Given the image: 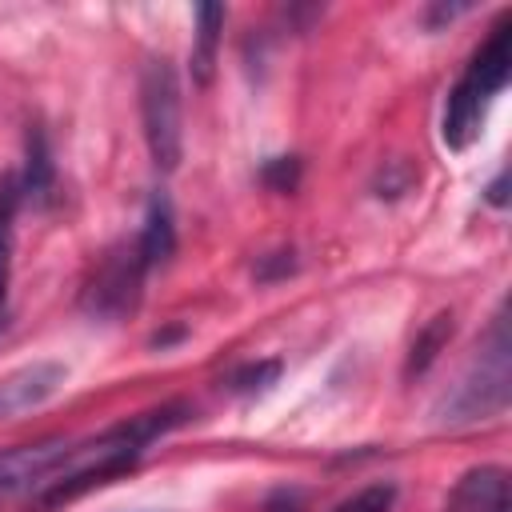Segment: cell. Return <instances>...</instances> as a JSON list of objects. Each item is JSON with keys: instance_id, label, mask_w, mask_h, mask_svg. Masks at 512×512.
I'll return each instance as SVG.
<instances>
[{"instance_id": "obj_1", "label": "cell", "mask_w": 512, "mask_h": 512, "mask_svg": "<svg viewBox=\"0 0 512 512\" xmlns=\"http://www.w3.org/2000/svg\"><path fill=\"white\" fill-rule=\"evenodd\" d=\"M512 392V340H508V320L504 312L492 316L488 332L480 336L468 368L452 384V392L440 400L436 416L440 424H472L504 412Z\"/></svg>"}, {"instance_id": "obj_2", "label": "cell", "mask_w": 512, "mask_h": 512, "mask_svg": "<svg viewBox=\"0 0 512 512\" xmlns=\"http://www.w3.org/2000/svg\"><path fill=\"white\" fill-rule=\"evenodd\" d=\"M508 64H512V24L500 20L492 28V36L476 48L472 64L464 68V76L456 80V88L448 92V104H444V124H440V136L452 152L468 148L484 124V112L492 104V96L508 84Z\"/></svg>"}, {"instance_id": "obj_3", "label": "cell", "mask_w": 512, "mask_h": 512, "mask_svg": "<svg viewBox=\"0 0 512 512\" xmlns=\"http://www.w3.org/2000/svg\"><path fill=\"white\" fill-rule=\"evenodd\" d=\"M140 124L148 140V156L160 172H172L184 152V116H180V84L164 56H152L140 68Z\"/></svg>"}, {"instance_id": "obj_4", "label": "cell", "mask_w": 512, "mask_h": 512, "mask_svg": "<svg viewBox=\"0 0 512 512\" xmlns=\"http://www.w3.org/2000/svg\"><path fill=\"white\" fill-rule=\"evenodd\" d=\"M144 276H148V272H144V264H140V256H136V244L112 252V256L100 264L96 280L88 284V292H84V308H88L92 316H108V320L132 312L136 300H140V284H144Z\"/></svg>"}, {"instance_id": "obj_5", "label": "cell", "mask_w": 512, "mask_h": 512, "mask_svg": "<svg viewBox=\"0 0 512 512\" xmlns=\"http://www.w3.org/2000/svg\"><path fill=\"white\" fill-rule=\"evenodd\" d=\"M64 380H68V368L56 360H36V364H24V368L0 376V420L40 408L44 400H52L60 392Z\"/></svg>"}, {"instance_id": "obj_6", "label": "cell", "mask_w": 512, "mask_h": 512, "mask_svg": "<svg viewBox=\"0 0 512 512\" xmlns=\"http://www.w3.org/2000/svg\"><path fill=\"white\" fill-rule=\"evenodd\" d=\"M444 512H508V476L496 464L464 472L444 504Z\"/></svg>"}, {"instance_id": "obj_7", "label": "cell", "mask_w": 512, "mask_h": 512, "mask_svg": "<svg viewBox=\"0 0 512 512\" xmlns=\"http://www.w3.org/2000/svg\"><path fill=\"white\" fill-rule=\"evenodd\" d=\"M136 244V256L144 264V272L168 264V256L176 252V224H172V204L164 192H152L148 200V212H144V224H140V236L132 240Z\"/></svg>"}, {"instance_id": "obj_8", "label": "cell", "mask_w": 512, "mask_h": 512, "mask_svg": "<svg viewBox=\"0 0 512 512\" xmlns=\"http://www.w3.org/2000/svg\"><path fill=\"white\" fill-rule=\"evenodd\" d=\"M20 180V200L32 204H48L52 184H56V168H52V152H48V136L40 128L28 132V160H24V176Z\"/></svg>"}, {"instance_id": "obj_9", "label": "cell", "mask_w": 512, "mask_h": 512, "mask_svg": "<svg viewBox=\"0 0 512 512\" xmlns=\"http://www.w3.org/2000/svg\"><path fill=\"white\" fill-rule=\"evenodd\" d=\"M220 28H224V8L220 4H200L196 8V44H192V76H196V84L212 80Z\"/></svg>"}, {"instance_id": "obj_10", "label": "cell", "mask_w": 512, "mask_h": 512, "mask_svg": "<svg viewBox=\"0 0 512 512\" xmlns=\"http://www.w3.org/2000/svg\"><path fill=\"white\" fill-rule=\"evenodd\" d=\"M16 208H20V180L16 176H4L0 180V308H4V296H8V280H12Z\"/></svg>"}, {"instance_id": "obj_11", "label": "cell", "mask_w": 512, "mask_h": 512, "mask_svg": "<svg viewBox=\"0 0 512 512\" xmlns=\"http://www.w3.org/2000/svg\"><path fill=\"white\" fill-rule=\"evenodd\" d=\"M448 336H452V312H440V316H432L428 320V328L416 336V344H412V356H408V376H420L436 356H440V348L448 344Z\"/></svg>"}, {"instance_id": "obj_12", "label": "cell", "mask_w": 512, "mask_h": 512, "mask_svg": "<svg viewBox=\"0 0 512 512\" xmlns=\"http://www.w3.org/2000/svg\"><path fill=\"white\" fill-rule=\"evenodd\" d=\"M392 500H396V488L392 484H368L356 496H348L336 512H392Z\"/></svg>"}, {"instance_id": "obj_13", "label": "cell", "mask_w": 512, "mask_h": 512, "mask_svg": "<svg viewBox=\"0 0 512 512\" xmlns=\"http://www.w3.org/2000/svg\"><path fill=\"white\" fill-rule=\"evenodd\" d=\"M276 372H280V364H276V360L248 364V368H240V372L228 380V388H232V392H260V388H268V384L276 380Z\"/></svg>"}, {"instance_id": "obj_14", "label": "cell", "mask_w": 512, "mask_h": 512, "mask_svg": "<svg viewBox=\"0 0 512 512\" xmlns=\"http://www.w3.org/2000/svg\"><path fill=\"white\" fill-rule=\"evenodd\" d=\"M264 512H304V496L296 488H276L264 500Z\"/></svg>"}, {"instance_id": "obj_15", "label": "cell", "mask_w": 512, "mask_h": 512, "mask_svg": "<svg viewBox=\"0 0 512 512\" xmlns=\"http://www.w3.org/2000/svg\"><path fill=\"white\" fill-rule=\"evenodd\" d=\"M264 176L276 180V188H292V184H296V160H292V156H280V160H272V164L264 168Z\"/></svg>"}, {"instance_id": "obj_16", "label": "cell", "mask_w": 512, "mask_h": 512, "mask_svg": "<svg viewBox=\"0 0 512 512\" xmlns=\"http://www.w3.org/2000/svg\"><path fill=\"white\" fill-rule=\"evenodd\" d=\"M488 200H492V204H496V208H500V204H504V172H500V176H496V180H492V184H488Z\"/></svg>"}]
</instances>
